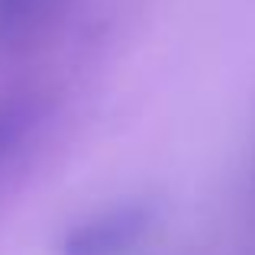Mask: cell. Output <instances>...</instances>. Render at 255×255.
Wrapping results in <instances>:
<instances>
[{
  "instance_id": "obj_1",
  "label": "cell",
  "mask_w": 255,
  "mask_h": 255,
  "mask_svg": "<svg viewBox=\"0 0 255 255\" xmlns=\"http://www.w3.org/2000/svg\"><path fill=\"white\" fill-rule=\"evenodd\" d=\"M155 210L145 200H123L84 217L65 233L58 255H126L149 236Z\"/></svg>"
},
{
  "instance_id": "obj_2",
  "label": "cell",
  "mask_w": 255,
  "mask_h": 255,
  "mask_svg": "<svg viewBox=\"0 0 255 255\" xmlns=\"http://www.w3.org/2000/svg\"><path fill=\"white\" fill-rule=\"evenodd\" d=\"M65 0H0V49L36 39L62 13Z\"/></svg>"
},
{
  "instance_id": "obj_3",
  "label": "cell",
  "mask_w": 255,
  "mask_h": 255,
  "mask_svg": "<svg viewBox=\"0 0 255 255\" xmlns=\"http://www.w3.org/2000/svg\"><path fill=\"white\" fill-rule=\"evenodd\" d=\"M42 117V104L36 94H10L0 100V168L19 152Z\"/></svg>"
}]
</instances>
